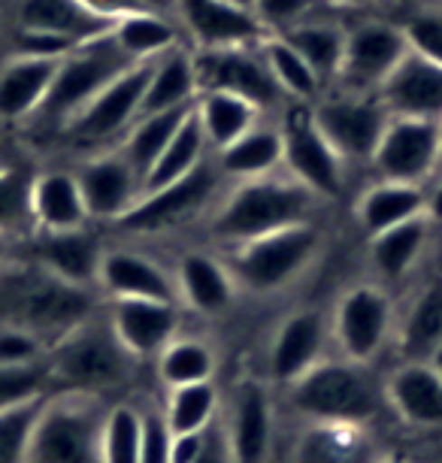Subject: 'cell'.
<instances>
[{"label":"cell","mask_w":442,"mask_h":463,"mask_svg":"<svg viewBox=\"0 0 442 463\" xmlns=\"http://www.w3.org/2000/svg\"><path fill=\"white\" fill-rule=\"evenodd\" d=\"M403 28L406 46L415 55L442 64V6H418L415 4L403 19H397Z\"/></svg>","instance_id":"obj_47"},{"label":"cell","mask_w":442,"mask_h":463,"mask_svg":"<svg viewBox=\"0 0 442 463\" xmlns=\"http://www.w3.org/2000/svg\"><path fill=\"white\" fill-rule=\"evenodd\" d=\"M409 52L403 28L388 15L363 13L345 28V52L331 89L349 94H379L391 70Z\"/></svg>","instance_id":"obj_12"},{"label":"cell","mask_w":442,"mask_h":463,"mask_svg":"<svg viewBox=\"0 0 442 463\" xmlns=\"http://www.w3.org/2000/svg\"><path fill=\"white\" fill-rule=\"evenodd\" d=\"M442 345V276L428 279L397 316L394 348L400 361H430Z\"/></svg>","instance_id":"obj_28"},{"label":"cell","mask_w":442,"mask_h":463,"mask_svg":"<svg viewBox=\"0 0 442 463\" xmlns=\"http://www.w3.org/2000/svg\"><path fill=\"white\" fill-rule=\"evenodd\" d=\"M176 279V297L179 306L197 312L201 318H221L230 312L233 300H237L240 288L233 282L228 264L221 260V255L212 251L192 249L182 251L173 269Z\"/></svg>","instance_id":"obj_23"},{"label":"cell","mask_w":442,"mask_h":463,"mask_svg":"<svg viewBox=\"0 0 442 463\" xmlns=\"http://www.w3.org/2000/svg\"><path fill=\"white\" fill-rule=\"evenodd\" d=\"M192 52H194L201 91L210 89L233 91L240 98L251 100L255 107H261L267 116H279L285 98L276 89L270 70H267L261 43L258 46H237V49H201V52L192 49Z\"/></svg>","instance_id":"obj_15"},{"label":"cell","mask_w":442,"mask_h":463,"mask_svg":"<svg viewBox=\"0 0 442 463\" xmlns=\"http://www.w3.org/2000/svg\"><path fill=\"white\" fill-rule=\"evenodd\" d=\"M197 98H201V82H197L194 52L188 46H179L152 61L140 116H146V112L188 109L194 107Z\"/></svg>","instance_id":"obj_33"},{"label":"cell","mask_w":442,"mask_h":463,"mask_svg":"<svg viewBox=\"0 0 442 463\" xmlns=\"http://www.w3.org/2000/svg\"><path fill=\"white\" fill-rule=\"evenodd\" d=\"M103 316L136 361H155L182 334V306L170 300H107Z\"/></svg>","instance_id":"obj_21"},{"label":"cell","mask_w":442,"mask_h":463,"mask_svg":"<svg viewBox=\"0 0 442 463\" xmlns=\"http://www.w3.org/2000/svg\"><path fill=\"white\" fill-rule=\"evenodd\" d=\"M212 158H215L219 173L228 179V185L230 182H246V179H258V176H267V173L282 170L279 116L261 118L240 139H233L230 146H224L221 152H215Z\"/></svg>","instance_id":"obj_29"},{"label":"cell","mask_w":442,"mask_h":463,"mask_svg":"<svg viewBox=\"0 0 442 463\" xmlns=\"http://www.w3.org/2000/svg\"><path fill=\"white\" fill-rule=\"evenodd\" d=\"M251 13H255V19L264 28L267 37H282V33L294 31L303 22L322 19V15L343 13V10L324 4V0H255Z\"/></svg>","instance_id":"obj_45"},{"label":"cell","mask_w":442,"mask_h":463,"mask_svg":"<svg viewBox=\"0 0 442 463\" xmlns=\"http://www.w3.org/2000/svg\"><path fill=\"white\" fill-rule=\"evenodd\" d=\"M388 116L442 121V64L406 52L379 89Z\"/></svg>","instance_id":"obj_25"},{"label":"cell","mask_w":442,"mask_h":463,"mask_svg":"<svg viewBox=\"0 0 442 463\" xmlns=\"http://www.w3.org/2000/svg\"><path fill=\"white\" fill-rule=\"evenodd\" d=\"M430 237H433V224L428 222V215H418L412 222H403L391 227V231L370 237L367 258L379 285L403 282L406 276H412V269L421 264L424 251L430 246Z\"/></svg>","instance_id":"obj_32"},{"label":"cell","mask_w":442,"mask_h":463,"mask_svg":"<svg viewBox=\"0 0 442 463\" xmlns=\"http://www.w3.org/2000/svg\"><path fill=\"white\" fill-rule=\"evenodd\" d=\"M382 449L363 424L300 421L288 463H379Z\"/></svg>","instance_id":"obj_24"},{"label":"cell","mask_w":442,"mask_h":463,"mask_svg":"<svg viewBox=\"0 0 442 463\" xmlns=\"http://www.w3.org/2000/svg\"><path fill=\"white\" fill-rule=\"evenodd\" d=\"M228 185V179L221 176L215 167V158L210 155L194 173H188L185 179L170 182L164 188L143 191V197L136 200L121 222L112 227L134 237H146V233H167L173 227H182L194 222L197 215L212 213V206L219 203L221 188Z\"/></svg>","instance_id":"obj_10"},{"label":"cell","mask_w":442,"mask_h":463,"mask_svg":"<svg viewBox=\"0 0 442 463\" xmlns=\"http://www.w3.org/2000/svg\"><path fill=\"white\" fill-rule=\"evenodd\" d=\"M331 345V325L318 309H294L273 330L267 345V382L288 388L303 373L322 364Z\"/></svg>","instance_id":"obj_18"},{"label":"cell","mask_w":442,"mask_h":463,"mask_svg":"<svg viewBox=\"0 0 442 463\" xmlns=\"http://www.w3.org/2000/svg\"><path fill=\"white\" fill-rule=\"evenodd\" d=\"M136 364L140 361L127 354L125 345L112 334L103 309H98L67 336H61L46 354L52 394L73 391V394L107 397L131 382Z\"/></svg>","instance_id":"obj_5"},{"label":"cell","mask_w":442,"mask_h":463,"mask_svg":"<svg viewBox=\"0 0 442 463\" xmlns=\"http://www.w3.org/2000/svg\"><path fill=\"white\" fill-rule=\"evenodd\" d=\"M379 463H412V460H406V458H397V454H382V460Z\"/></svg>","instance_id":"obj_58"},{"label":"cell","mask_w":442,"mask_h":463,"mask_svg":"<svg viewBox=\"0 0 442 463\" xmlns=\"http://www.w3.org/2000/svg\"><path fill=\"white\" fill-rule=\"evenodd\" d=\"M73 173L76 182H80L91 224L121 222L131 213L136 200L143 197V176L131 167V161L116 146L85 155Z\"/></svg>","instance_id":"obj_16"},{"label":"cell","mask_w":442,"mask_h":463,"mask_svg":"<svg viewBox=\"0 0 442 463\" xmlns=\"http://www.w3.org/2000/svg\"><path fill=\"white\" fill-rule=\"evenodd\" d=\"M424 215L433 227H442V176H433L424 197Z\"/></svg>","instance_id":"obj_54"},{"label":"cell","mask_w":442,"mask_h":463,"mask_svg":"<svg viewBox=\"0 0 442 463\" xmlns=\"http://www.w3.org/2000/svg\"><path fill=\"white\" fill-rule=\"evenodd\" d=\"M312 125L318 128L331 148L345 161V167H370L382 130L388 125V109L379 94H349L327 89L322 98L309 107Z\"/></svg>","instance_id":"obj_11"},{"label":"cell","mask_w":442,"mask_h":463,"mask_svg":"<svg viewBox=\"0 0 442 463\" xmlns=\"http://www.w3.org/2000/svg\"><path fill=\"white\" fill-rule=\"evenodd\" d=\"M98 294L107 300H170L179 303L176 279L152 255L127 246H107L98 269Z\"/></svg>","instance_id":"obj_22"},{"label":"cell","mask_w":442,"mask_h":463,"mask_svg":"<svg viewBox=\"0 0 442 463\" xmlns=\"http://www.w3.org/2000/svg\"><path fill=\"white\" fill-rule=\"evenodd\" d=\"M80 4L89 13L98 15V19L109 22V24L121 22L125 15H134V13H140V10H149V6H146L143 0H80Z\"/></svg>","instance_id":"obj_53"},{"label":"cell","mask_w":442,"mask_h":463,"mask_svg":"<svg viewBox=\"0 0 442 463\" xmlns=\"http://www.w3.org/2000/svg\"><path fill=\"white\" fill-rule=\"evenodd\" d=\"M424 197H428V185L372 179L354 200V222H358L363 237L370 240L376 233L424 215Z\"/></svg>","instance_id":"obj_31"},{"label":"cell","mask_w":442,"mask_h":463,"mask_svg":"<svg viewBox=\"0 0 442 463\" xmlns=\"http://www.w3.org/2000/svg\"><path fill=\"white\" fill-rule=\"evenodd\" d=\"M49 354V345L40 336L19 327L0 325V366H31L42 364Z\"/></svg>","instance_id":"obj_50"},{"label":"cell","mask_w":442,"mask_h":463,"mask_svg":"<svg viewBox=\"0 0 442 463\" xmlns=\"http://www.w3.org/2000/svg\"><path fill=\"white\" fill-rule=\"evenodd\" d=\"M324 4H331L336 6V10H343V13H382L388 10V6L394 4V0H324Z\"/></svg>","instance_id":"obj_55"},{"label":"cell","mask_w":442,"mask_h":463,"mask_svg":"<svg viewBox=\"0 0 442 463\" xmlns=\"http://www.w3.org/2000/svg\"><path fill=\"white\" fill-rule=\"evenodd\" d=\"M109 37L118 46L121 55L134 61V64L155 61L173 49L188 46L185 37H182L179 22L170 13H158V10H140L134 15H125L121 22L112 24Z\"/></svg>","instance_id":"obj_35"},{"label":"cell","mask_w":442,"mask_h":463,"mask_svg":"<svg viewBox=\"0 0 442 463\" xmlns=\"http://www.w3.org/2000/svg\"><path fill=\"white\" fill-rule=\"evenodd\" d=\"M418 6H442V0H415Z\"/></svg>","instance_id":"obj_61"},{"label":"cell","mask_w":442,"mask_h":463,"mask_svg":"<svg viewBox=\"0 0 442 463\" xmlns=\"http://www.w3.org/2000/svg\"><path fill=\"white\" fill-rule=\"evenodd\" d=\"M224 449L230 463H270L276 436V403L270 382L242 379L230 394L224 424Z\"/></svg>","instance_id":"obj_17"},{"label":"cell","mask_w":442,"mask_h":463,"mask_svg":"<svg viewBox=\"0 0 442 463\" xmlns=\"http://www.w3.org/2000/svg\"><path fill=\"white\" fill-rule=\"evenodd\" d=\"M37 170L22 164H0V233L24 240L33 231L31 224V185Z\"/></svg>","instance_id":"obj_43"},{"label":"cell","mask_w":442,"mask_h":463,"mask_svg":"<svg viewBox=\"0 0 442 463\" xmlns=\"http://www.w3.org/2000/svg\"><path fill=\"white\" fill-rule=\"evenodd\" d=\"M210 430H188L170 436V463H201L206 449H210Z\"/></svg>","instance_id":"obj_52"},{"label":"cell","mask_w":442,"mask_h":463,"mask_svg":"<svg viewBox=\"0 0 442 463\" xmlns=\"http://www.w3.org/2000/svg\"><path fill=\"white\" fill-rule=\"evenodd\" d=\"M155 370H158V379L167 391L194 382H212L215 370H219V354L206 339L179 334L155 357Z\"/></svg>","instance_id":"obj_41"},{"label":"cell","mask_w":442,"mask_h":463,"mask_svg":"<svg viewBox=\"0 0 442 463\" xmlns=\"http://www.w3.org/2000/svg\"><path fill=\"white\" fill-rule=\"evenodd\" d=\"M173 19L179 22L188 49H237L258 46L267 33L255 13L224 0H173Z\"/></svg>","instance_id":"obj_19"},{"label":"cell","mask_w":442,"mask_h":463,"mask_svg":"<svg viewBox=\"0 0 442 463\" xmlns=\"http://www.w3.org/2000/svg\"><path fill=\"white\" fill-rule=\"evenodd\" d=\"M327 325H331V343L340 357L372 366L388 343H394L397 309L385 285L358 282L336 297Z\"/></svg>","instance_id":"obj_8"},{"label":"cell","mask_w":442,"mask_h":463,"mask_svg":"<svg viewBox=\"0 0 442 463\" xmlns=\"http://www.w3.org/2000/svg\"><path fill=\"white\" fill-rule=\"evenodd\" d=\"M322 206L309 188L285 170H276L258 179L230 182L210 213V233L221 249H228L303 222H318Z\"/></svg>","instance_id":"obj_2"},{"label":"cell","mask_w":442,"mask_h":463,"mask_svg":"<svg viewBox=\"0 0 442 463\" xmlns=\"http://www.w3.org/2000/svg\"><path fill=\"white\" fill-rule=\"evenodd\" d=\"M285 403L300 421H340L370 427L385 412L382 382L370 373V366L345 361V357H324L306 370L297 382L282 388Z\"/></svg>","instance_id":"obj_3"},{"label":"cell","mask_w":442,"mask_h":463,"mask_svg":"<svg viewBox=\"0 0 442 463\" xmlns=\"http://www.w3.org/2000/svg\"><path fill=\"white\" fill-rule=\"evenodd\" d=\"M4 134H6V125L0 121V146H4Z\"/></svg>","instance_id":"obj_62"},{"label":"cell","mask_w":442,"mask_h":463,"mask_svg":"<svg viewBox=\"0 0 442 463\" xmlns=\"http://www.w3.org/2000/svg\"><path fill=\"white\" fill-rule=\"evenodd\" d=\"M437 176H442V121H439V167H437Z\"/></svg>","instance_id":"obj_60"},{"label":"cell","mask_w":442,"mask_h":463,"mask_svg":"<svg viewBox=\"0 0 442 463\" xmlns=\"http://www.w3.org/2000/svg\"><path fill=\"white\" fill-rule=\"evenodd\" d=\"M31 224L40 233L80 231V227L91 224L73 170L64 167L37 170L31 185Z\"/></svg>","instance_id":"obj_27"},{"label":"cell","mask_w":442,"mask_h":463,"mask_svg":"<svg viewBox=\"0 0 442 463\" xmlns=\"http://www.w3.org/2000/svg\"><path fill=\"white\" fill-rule=\"evenodd\" d=\"M170 424L161 409H143L140 463H170Z\"/></svg>","instance_id":"obj_51"},{"label":"cell","mask_w":442,"mask_h":463,"mask_svg":"<svg viewBox=\"0 0 442 463\" xmlns=\"http://www.w3.org/2000/svg\"><path fill=\"white\" fill-rule=\"evenodd\" d=\"M58 61L46 58H15L10 55L0 67V121L6 128L24 125L37 116L40 103L46 100Z\"/></svg>","instance_id":"obj_30"},{"label":"cell","mask_w":442,"mask_h":463,"mask_svg":"<svg viewBox=\"0 0 442 463\" xmlns=\"http://www.w3.org/2000/svg\"><path fill=\"white\" fill-rule=\"evenodd\" d=\"M52 394L49 366L31 364V366H0V412L31 400H42Z\"/></svg>","instance_id":"obj_46"},{"label":"cell","mask_w":442,"mask_h":463,"mask_svg":"<svg viewBox=\"0 0 442 463\" xmlns=\"http://www.w3.org/2000/svg\"><path fill=\"white\" fill-rule=\"evenodd\" d=\"M15 246H19V240H13V237H6V233H0V267H4L6 260L15 255Z\"/></svg>","instance_id":"obj_56"},{"label":"cell","mask_w":442,"mask_h":463,"mask_svg":"<svg viewBox=\"0 0 442 463\" xmlns=\"http://www.w3.org/2000/svg\"><path fill=\"white\" fill-rule=\"evenodd\" d=\"M343 15L345 13H331V15H322V19L303 22L294 31L282 33V37L300 52V58L312 67V73L324 82V91L334 85L336 73H340V64H343L345 28H349V22H345Z\"/></svg>","instance_id":"obj_37"},{"label":"cell","mask_w":442,"mask_h":463,"mask_svg":"<svg viewBox=\"0 0 442 463\" xmlns=\"http://www.w3.org/2000/svg\"><path fill=\"white\" fill-rule=\"evenodd\" d=\"M98 309V291L52 276L19 251L0 267V325L28 330L49 348Z\"/></svg>","instance_id":"obj_1"},{"label":"cell","mask_w":442,"mask_h":463,"mask_svg":"<svg viewBox=\"0 0 442 463\" xmlns=\"http://www.w3.org/2000/svg\"><path fill=\"white\" fill-rule=\"evenodd\" d=\"M224 4H233V6H242V10H251L255 0H224Z\"/></svg>","instance_id":"obj_59"},{"label":"cell","mask_w":442,"mask_h":463,"mask_svg":"<svg viewBox=\"0 0 442 463\" xmlns=\"http://www.w3.org/2000/svg\"><path fill=\"white\" fill-rule=\"evenodd\" d=\"M143 409L134 403H112L103 415L100 463H140Z\"/></svg>","instance_id":"obj_44"},{"label":"cell","mask_w":442,"mask_h":463,"mask_svg":"<svg viewBox=\"0 0 442 463\" xmlns=\"http://www.w3.org/2000/svg\"><path fill=\"white\" fill-rule=\"evenodd\" d=\"M428 364H430V366H433V370H437L439 375H442V345L437 348V352H433V354H430V361H428Z\"/></svg>","instance_id":"obj_57"},{"label":"cell","mask_w":442,"mask_h":463,"mask_svg":"<svg viewBox=\"0 0 442 463\" xmlns=\"http://www.w3.org/2000/svg\"><path fill=\"white\" fill-rule=\"evenodd\" d=\"M103 397L55 391L42 400L24 463H100Z\"/></svg>","instance_id":"obj_6"},{"label":"cell","mask_w":442,"mask_h":463,"mask_svg":"<svg viewBox=\"0 0 442 463\" xmlns=\"http://www.w3.org/2000/svg\"><path fill=\"white\" fill-rule=\"evenodd\" d=\"M261 55L267 61V70H270L276 89L282 91L285 103L312 107L324 94V82L312 73V67L300 58V52L285 37H264Z\"/></svg>","instance_id":"obj_38"},{"label":"cell","mask_w":442,"mask_h":463,"mask_svg":"<svg viewBox=\"0 0 442 463\" xmlns=\"http://www.w3.org/2000/svg\"><path fill=\"white\" fill-rule=\"evenodd\" d=\"M131 64L134 61H127L121 55L109 33L76 46L71 55L58 61V70H55V76H52L46 100L40 103L31 125L61 134L67 121H71L94 94L107 89V85L116 80L118 73H125Z\"/></svg>","instance_id":"obj_7"},{"label":"cell","mask_w":442,"mask_h":463,"mask_svg":"<svg viewBox=\"0 0 442 463\" xmlns=\"http://www.w3.org/2000/svg\"><path fill=\"white\" fill-rule=\"evenodd\" d=\"M194 118L203 130L210 152L215 155L255 128L261 118H267V112L233 91L210 89L201 91V98L194 100Z\"/></svg>","instance_id":"obj_34"},{"label":"cell","mask_w":442,"mask_h":463,"mask_svg":"<svg viewBox=\"0 0 442 463\" xmlns=\"http://www.w3.org/2000/svg\"><path fill=\"white\" fill-rule=\"evenodd\" d=\"M15 28L61 33V37H71L76 43H89L109 33L112 24L89 13L80 0H19Z\"/></svg>","instance_id":"obj_36"},{"label":"cell","mask_w":442,"mask_h":463,"mask_svg":"<svg viewBox=\"0 0 442 463\" xmlns=\"http://www.w3.org/2000/svg\"><path fill=\"white\" fill-rule=\"evenodd\" d=\"M324 246L327 231L322 222H303L267 233V237L221 249V260L228 264L240 291L270 297L297 285L318 264Z\"/></svg>","instance_id":"obj_4"},{"label":"cell","mask_w":442,"mask_h":463,"mask_svg":"<svg viewBox=\"0 0 442 463\" xmlns=\"http://www.w3.org/2000/svg\"><path fill=\"white\" fill-rule=\"evenodd\" d=\"M388 409L403 424L442 427V375L428 361H400L382 382Z\"/></svg>","instance_id":"obj_26"},{"label":"cell","mask_w":442,"mask_h":463,"mask_svg":"<svg viewBox=\"0 0 442 463\" xmlns=\"http://www.w3.org/2000/svg\"><path fill=\"white\" fill-rule=\"evenodd\" d=\"M103 249L107 246L98 237L94 224L80 227V231H61V233L33 231L15 246L22 258L49 269L52 276L64 279L71 285L91 288V291H98V269H100Z\"/></svg>","instance_id":"obj_20"},{"label":"cell","mask_w":442,"mask_h":463,"mask_svg":"<svg viewBox=\"0 0 442 463\" xmlns=\"http://www.w3.org/2000/svg\"><path fill=\"white\" fill-rule=\"evenodd\" d=\"M161 412L167 418L173 433L210 430L215 424V415H219V388H215V382H194L182 384V388H170Z\"/></svg>","instance_id":"obj_42"},{"label":"cell","mask_w":442,"mask_h":463,"mask_svg":"<svg viewBox=\"0 0 442 463\" xmlns=\"http://www.w3.org/2000/svg\"><path fill=\"white\" fill-rule=\"evenodd\" d=\"M210 155L212 152H210V146H206V137L192 109V116L182 121V128L173 134L170 143L164 146V152L158 155V161L152 164V170L146 173L143 191H155V188L170 185V182L185 179L188 173H194Z\"/></svg>","instance_id":"obj_39"},{"label":"cell","mask_w":442,"mask_h":463,"mask_svg":"<svg viewBox=\"0 0 442 463\" xmlns=\"http://www.w3.org/2000/svg\"><path fill=\"white\" fill-rule=\"evenodd\" d=\"M152 61L131 64L125 73H118L107 89L98 91L76 116L67 121L61 137L71 146L82 148L85 155L103 152L121 143L127 128L140 118L146 82H149Z\"/></svg>","instance_id":"obj_9"},{"label":"cell","mask_w":442,"mask_h":463,"mask_svg":"<svg viewBox=\"0 0 442 463\" xmlns=\"http://www.w3.org/2000/svg\"><path fill=\"white\" fill-rule=\"evenodd\" d=\"M282 128V170L291 179H297L303 188H309L322 203L340 200L349 182V167L331 143L318 134L312 125L309 107L300 103H285L279 109Z\"/></svg>","instance_id":"obj_13"},{"label":"cell","mask_w":442,"mask_h":463,"mask_svg":"<svg viewBox=\"0 0 442 463\" xmlns=\"http://www.w3.org/2000/svg\"><path fill=\"white\" fill-rule=\"evenodd\" d=\"M439 167V121L391 116L370 158L372 179L430 185Z\"/></svg>","instance_id":"obj_14"},{"label":"cell","mask_w":442,"mask_h":463,"mask_svg":"<svg viewBox=\"0 0 442 463\" xmlns=\"http://www.w3.org/2000/svg\"><path fill=\"white\" fill-rule=\"evenodd\" d=\"M194 107L188 109H167V112H146L127 128V134L121 137V143L116 146L131 167L146 179V173L152 170V164L158 161V155L164 152V146L170 143L173 134L182 128V121L192 116Z\"/></svg>","instance_id":"obj_40"},{"label":"cell","mask_w":442,"mask_h":463,"mask_svg":"<svg viewBox=\"0 0 442 463\" xmlns=\"http://www.w3.org/2000/svg\"><path fill=\"white\" fill-rule=\"evenodd\" d=\"M76 46L71 37H61V33H46V31H28V28H15L10 37V55L15 58H46V61H61L67 58Z\"/></svg>","instance_id":"obj_49"},{"label":"cell","mask_w":442,"mask_h":463,"mask_svg":"<svg viewBox=\"0 0 442 463\" xmlns=\"http://www.w3.org/2000/svg\"><path fill=\"white\" fill-rule=\"evenodd\" d=\"M42 400H31V403H22V406H13V409H4V412H0V463L28 460L31 430L40 415Z\"/></svg>","instance_id":"obj_48"}]
</instances>
